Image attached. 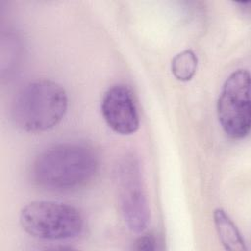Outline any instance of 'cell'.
Masks as SVG:
<instances>
[{
  "instance_id": "obj_1",
  "label": "cell",
  "mask_w": 251,
  "mask_h": 251,
  "mask_svg": "<svg viewBox=\"0 0 251 251\" xmlns=\"http://www.w3.org/2000/svg\"><path fill=\"white\" fill-rule=\"evenodd\" d=\"M98 170L99 158L93 147L82 142H61L39 153L31 175L41 187L72 191L90 183Z\"/></svg>"
},
{
  "instance_id": "obj_2",
  "label": "cell",
  "mask_w": 251,
  "mask_h": 251,
  "mask_svg": "<svg viewBox=\"0 0 251 251\" xmlns=\"http://www.w3.org/2000/svg\"><path fill=\"white\" fill-rule=\"evenodd\" d=\"M67 110L65 89L53 80L37 79L25 84L15 96L12 119L22 130L38 133L55 127Z\"/></svg>"
},
{
  "instance_id": "obj_3",
  "label": "cell",
  "mask_w": 251,
  "mask_h": 251,
  "mask_svg": "<svg viewBox=\"0 0 251 251\" xmlns=\"http://www.w3.org/2000/svg\"><path fill=\"white\" fill-rule=\"evenodd\" d=\"M20 223L29 235L43 240H68L83 230L84 221L74 206L49 200H37L25 205Z\"/></svg>"
},
{
  "instance_id": "obj_4",
  "label": "cell",
  "mask_w": 251,
  "mask_h": 251,
  "mask_svg": "<svg viewBox=\"0 0 251 251\" xmlns=\"http://www.w3.org/2000/svg\"><path fill=\"white\" fill-rule=\"evenodd\" d=\"M219 123L232 139H243L250 131V75L247 70L232 72L226 79L217 102Z\"/></svg>"
},
{
  "instance_id": "obj_5",
  "label": "cell",
  "mask_w": 251,
  "mask_h": 251,
  "mask_svg": "<svg viewBox=\"0 0 251 251\" xmlns=\"http://www.w3.org/2000/svg\"><path fill=\"white\" fill-rule=\"evenodd\" d=\"M115 176L125 223L131 231L142 232L148 226L150 209L138 159L133 154L123 157L117 165Z\"/></svg>"
},
{
  "instance_id": "obj_6",
  "label": "cell",
  "mask_w": 251,
  "mask_h": 251,
  "mask_svg": "<svg viewBox=\"0 0 251 251\" xmlns=\"http://www.w3.org/2000/svg\"><path fill=\"white\" fill-rule=\"evenodd\" d=\"M101 113L116 133L130 135L139 128L138 108L131 90L125 84H115L107 89L101 101Z\"/></svg>"
},
{
  "instance_id": "obj_7",
  "label": "cell",
  "mask_w": 251,
  "mask_h": 251,
  "mask_svg": "<svg viewBox=\"0 0 251 251\" xmlns=\"http://www.w3.org/2000/svg\"><path fill=\"white\" fill-rule=\"evenodd\" d=\"M214 225L218 236L226 250L245 251L247 250L245 240L237 228L236 225L230 219L228 214L222 209L217 208L213 213Z\"/></svg>"
},
{
  "instance_id": "obj_8",
  "label": "cell",
  "mask_w": 251,
  "mask_h": 251,
  "mask_svg": "<svg viewBox=\"0 0 251 251\" xmlns=\"http://www.w3.org/2000/svg\"><path fill=\"white\" fill-rule=\"evenodd\" d=\"M197 67L198 58L190 49L177 53L171 63V70L174 76L180 81H189L194 76Z\"/></svg>"
},
{
  "instance_id": "obj_9",
  "label": "cell",
  "mask_w": 251,
  "mask_h": 251,
  "mask_svg": "<svg viewBox=\"0 0 251 251\" xmlns=\"http://www.w3.org/2000/svg\"><path fill=\"white\" fill-rule=\"evenodd\" d=\"M157 245V239L152 234H144L136 239L133 248L136 250H156Z\"/></svg>"
}]
</instances>
